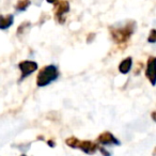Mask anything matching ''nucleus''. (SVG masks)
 <instances>
[{
  "label": "nucleus",
  "mask_w": 156,
  "mask_h": 156,
  "mask_svg": "<svg viewBox=\"0 0 156 156\" xmlns=\"http://www.w3.org/2000/svg\"><path fill=\"white\" fill-rule=\"evenodd\" d=\"M47 143H48V145H49V147H54L55 145H56L55 141H52V140H48V141H47Z\"/></svg>",
  "instance_id": "14"
},
{
  "label": "nucleus",
  "mask_w": 156,
  "mask_h": 156,
  "mask_svg": "<svg viewBox=\"0 0 156 156\" xmlns=\"http://www.w3.org/2000/svg\"><path fill=\"white\" fill-rule=\"evenodd\" d=\"M98 142L103 145H120L121 142L110 132H103L98 137Z\"/></svg>",
  "instance_id": "6"
},
{
  "label": "nucleus",
  "mask_w": 156,
  "mask_h": 156,
  "mask_svg": "<svg viewBox=\"0 0 156 156\" xmlns=\"http://www.w3.org/2000/svg\"><path fill=\"white\" fill-rule=\"evenodd\" d=\"M79 139L76 138V137L72 136V137H69V138H66V140H65V143H66L67 147H72V149H77L78 147V144H79Z\"/></svg>",
  "instance_id": "11"
},
{
  "label": "nucleus",
  "mask_w": 156,
  "mask_h": 156,
  "mask_svg": "<svg viewBox=\"0 0 156 156\" xmlns=\"http://www.w3.org/2000/svg\"><path fill=\"white\" fill-rule=\"evenodd\" d=\"M77 149H80L83 153L86 154H94L96 151L98 150V143L93 142V141H90V140H83V141H79V144H78Z\"/></svg>",
  "instance_id": "7"
},
{
  "label": "nucleus",
  "mask_w": 156,
  "mask_h": 156,
  "mask_svg": "<svg viewBox=\"0 0 156 156\" xmlns=\"http://www.w3.org/2000/svg\"><path fill=\"white\" fill-rule=\"evenodd\" d=\"M59 77L58 67L54 64H49L44 66L40 69L39 74L37 76V86L40 88L46 87L52 81H55Z\"/></svg>",
  "instance_id": "2"
},
{
  "label": "nucleus",
  "mask_w": 156,
  "mask_h": 156,
  "mask_svg": "<svg viewBox=\"0 0 156 156\" xmlns=\"http://www.w3.org/2000/svg\"><path fill=\"white\" fill-rule=\"evenodd\" d=\"M98 151L102 153V155L103 156H111V153H109L108 151H107L105 147H98Z\"/></svg>",
  "instance_id": "13"
},
{
  "label": "nucleus",
  "mask_w": 156,
  "mask_h": 156,
  "mask_svg": "<svg viewBox=\"0 0 156 156\" xmlns=\"http://www.w3.org/2000/svg\"><path fill=\"white\" fill-rule=\"evenodd\" d=\"M136 29V23L127 22L123 26H112L109 28L113 42L117 44H125L130 40Z\"/></svg>",
  "instance_id": "1"
},
{
  "label": "nucleus",
  "mask_w": 156,
  "mask_h": 156,
  "mask_svg": "<svg viewBox=\"0 0 156 156\" xmlns=\"http://www.w3.org/2000/svg\"><path fill=\"white\" fill-rule=\"evenodd\" d=\"M20 156H27V155H25V154H23V155H20Z\"/></svg>",
  "instance_id": "17"
},
{
  "label": "nucleus",
  "mask_w": 156,
  "mask_h": 156,
  "mask_svg": "<svg viewBox=\"0 0 156 156\" xmlns=\"http://www.w3.org/2000/svg\"><path fill=\"white\" fill-rule=\"evenodd\" d=\"M69 12V3L66 0H62L60 2L56 3V20H58L59 24H64L65 18H66V14Z\"/></svg>",
  "instance_id": "4"
},
{
  "label": "nucleus",
  "mask_w": 156,
  "mask_h": 156,
  "mask_svg": "<svg viewBox=\"0 0 156 156\" xmlns=\"http://www.w3.org/2000/svg\"><path fill=\"white\" fill-rule=\"evenodd\" d=\"M152 119H153V121H155V112L152 113Z\"/></svg>",
  "instance_id": "16"
},
{
  "label": "nucleus",
  "mask_w": 156,
  "mask_h": 156,
  "mask_svg": "<svg viewBox=\"0 0 156 156\" xmlns=\"http://www.w3.org/2000/svg\"><path fill=\"white\" fill-rule=\"evenodd\" d=\"M31 5L30 0H18L17 3L15 5V10L18 12H23L26 11Z\"/></svg>",
  "instance_id": "10"
},
{
  "label": "nucleus",
  "mask_w": 156,
  "mask_h": 156,
  "mask_svg": "<svg viewBox=\"0 0 156 156\" xmlns=\"http://www.w3.org/2000/svg\"><path fill=\"white\" fill-rule=\"evenodd\" d=\"M39 65L35 61L32 60H25L18 63V69L22 72V76H20V80L25 79L26 77H28L29 75H31L32 73H34L37 69Z\"/></svg>",
  "instance_id": "3"
},
{
  "label": "nucleus",
  "mask_w": 156,
  "mask_h": 156,
  "mask_svg": "<svg viewBox=\"0 0 156 156\" xmlns=\"http://www.w3.org/2000/svg\"><path fill=\"white\" fill-rule=\"evenodd\" d=\"M14 16L12 14L8 15H0V29L1 30H7L13 25Z\"/></svg>",
  "instance_id": "8"
},
{
  "label": "nucleus",
  "mask_w": 156,
  "mask_h": 156,
  "mask_svg": "<svg viewBox=\"0 0 156 156\" xmlns=\"http://www.w3.org/2000/svg\"><path fill=\"white\" fill-rule=\"evenodd\" d=\"M133 65V59L130 57H127L124 60L121 61V63L119 64V72L122 74H127L130 71Z\"/></svg>",
  "instance_id": "9"
},
{
  "label": "nucleus",
  "mask_w": 156,
  "mask_h": 156,
  "mask_svg": "<svg viewBox=\"0 0 156 156\" xmlns=\"http://www.w3.org/2000/svg\"><path fill=\"white\" fill-rule=\"evenodd\" d=\"M147 42L149 43H155L156 42V30L155 29H152L151 32H150V35L147 37Z\"/></svg>",
  "instance_id": "12"
},
{
  "label": "nucleus",
  "mask_w": 156,
  "mask_h": 156,
  "mask_svg": "<svg viewBox=\"0 0 156 156\" xmlns=\"http://www.w3.org/2000/svg\"><path fill=\"white\" fill-rule=\"evenodd\" d=\"M48 3H51V5H56L57 2H58V0H46Z\"/></svg>",
  "instance_id": "15"
},
{
  "label": "nucleus",
  "mask_w": 156,
  "mask_h": 156,
  "mask_svg": "<svg viewBox=\"0 0 156 156\" xmlns=\"http://www.w3.org/2000/svg\"><path fill=\"white\" fill-rule=\"evenodd\" d=\"M155 66H156L155 57H150V58L147 59V69H145V76H147V78L150 80L152 86H155V83H156Z\"/></svg>",
  "instance_id": "5"
}]
</instances>
